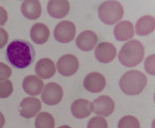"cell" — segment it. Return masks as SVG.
Segmentation results:
<instances>
[{
  "mask_svg": "<svg viewBox=\"0 0 155 128\" xmlns=\"http://www.w3.org/2000/svg\"><path fill=\"white\" fill-rule=\"evenodd\" d=\"M35 50L33 46L24 40H14L7 48V58L17 69H26L33 63Z\"/></svg>",
  "mask_w": 155,
  "mask_h": 128,
  "instance_id": "obj_1",
  "label": "cell"
},
{
  "mask_svg": "<svg viewBox=\"0 0 155 128\" xmlns=\"http://www.w3.org/2000/svg\"><path fill=\"white\" fill-rule=\"evenodd\" d=\"M144 57V47L139 41L133 40L124 44L119 53V60L124 66L134 67L141 63Z\"/></svg>",
  "mask_w": 155,
  "mask_h": 128,
  "instance_id": "obj_2",
  "label": "cell"
},
{
  "mask_svg": "<svg viewBox=\"0 0 155 128\" xmlns=\"http://www.w3.org/2000/svg\"><path fill=\"white\" fill-rule=\"evenodd\" d=\"M148 83L146 75L139 71H130L120 79V88L126 95H138Z\"/></svg>",
  "mask_w": 155,
  "mask_h": 128,
  "instance_id": "obj_3",
  "label": "cell"
},
{
  "mask_svg": "<svg viewBox=\"0 0 155 128\" xmlns=\"http://www.w3.org/2000/svg\"><path fill=\"white\" fill-rule=\"evenodd\" d=\"M124 10L119 1H105L98 8V17L106 25H114L123 17Z\"/></svg>",
  "mask_w": 155,
  "mask_h": 128,
  "instance_id": "obj_4",
  "label": "cell"
},
{
  "mask_svg": "<svg viewBox=\"0 0 155 128\" xmlns=\"http://www.w3.org/2000/svg\"><path fill=\"white\" fill-rule=\"evenodd\" d=\"M42 101L48 106H55L61 101L63 97V89L58 83L51 82L44 85L43 92L41 93Z\"/></svg>",
  "mask_w": 155,
  "mask_h": 128,
  "instance_id": "obj_5",
  "label": "cell"
},
{
  "mask_svg": "<svg viewBox=\"0 0 155 128\" xmlns=\"http://www.w3.org/2000/svg\"><path fill=\"white\" fill-rule=\"evenodd\" d=\"M76 33V27L72 21H63L55 28V39L60 43H68L74 40Z\"/></svg>",
  "mask_w": 155,
  "mask_h": 128,
  "instance_id": "obj_6",
  "label": "cell"
},
{
  "mask_svg": "<svg viewBox=\"0 0 155 128\" xmlns=\"http://www.w3.org/2000/svg\"><path fill=\"white\" fill-rule=\"evenodd\" d=\"M56 69L61 75L68 77L77 73L79 69V61L74 55H64L58 60Z\"/></svg>",
  "mask_w": 155,
  "mask_h": 128,
  "instance_id": "obj_7",
  "label": "cell"
},
{
  "mask_svg": "<svg viewBox=\"0 0 155 128\" xmlns=\"http://www.w3.org/2000/svg\"><path fill=\"white\" fill-rule=\"evenodd\" d=\"M92 112L101 117H109L114 110V101L107 95L100 96L91 103Z\"/></svg>",
  "mask_w": 155,
  "mask_h": 128,
  "instance_id": "obj_8",
  "label": "cell"
},
{
  "mask_svg": "<svg viewBox=\"0 0 155 128\" xmlns=\"http://www.w3.org/2000/svg\"><path fill=\"white\" fill-rule=\"evenodd\" d=\"M42 104L35 97H27L21 101V105H19L18 111L21 115L25 119H31L34 115L39 114V112L41 111Z\"/></svg>",
  "mask_w": 155,
  "mask_h": 128,
  "instance_id": "obj_9",
  "label": "cell"
},
{
  "mask_svg": "<svg viewBox=\"0 0 155 128\" xmlns=\"http://www.w3.org/2000/svg\"><path fill=\"white\" fill-rule=\"evenodd\" d=\"M84 87L91 93H100L105 89L106 79L100 73H90L84 79Z\"/></svg>",
  "mask_w": 155,
  "mask_h": 128,
  "instance_id": "obj_10",
  "label": "cell"
},
{
  "mask_svg": "<svg viewBox=\"0 0 155 128\" xmlns=\"http://www.w3.org/2000/svg\"><path fill=\"white\" fill-rule=\"evenodd\" d=\"M116 47L108 42H102L95 48V57L101 63H109L116 58Z\"/></svg>",
  "mask_w": 155,
  "mask_h": 128,
  "instance_id": "obj_11",
  "label": "cell"
},
{
  "mask_svg": "<svg viewBox=\"0 0 155 128\" xmlns=\"http://www.w3.org/2000/svg\"><path fill=\"white\" fill-rule=\"evenodd\" d=\"M47 11L54 18H63L70 12V3L66 0H50Z\"/></svg>",
  "mask_w": 155,
  "mask_h": 128,
  "instance_id": "obj_12",
  "label": "cell"
},
{
  "mask_svg": "<svg viewBox=\"0 0 155 128\" xmlns=\"http://www.w3.org/2000/svg\"><path fill=\"white\" fill-rule=\"evenodd\" d=\"M97 44V35L93 31H82L76 39V45L82 51H90L94 49Z\"/></svg>",
  "mask_w": 155,
  "mask_h": 128,
  "instance_id": "obj_13",
  "label": "cell"
},
{
  "mask_svg": "<svg viewBox=\"0 0 155 128\" xmlns=\"http://www.w3.org/2000/svg\"><path fill=\"white\" fill-rule=\"evenodd\" d=\"M43 80L37 76H27L23 81V89L27 94L31 96H37L42 93L44 89Z\"/></svg>",
  "mask_w": 155,
  "mask_h": 128,
  "instance_id": "obj_14",
  "label": "cell"
},
{
  "mask_svg": "<svg viewBox=\"0 0 155 128\" xmlns=\"http://www.w3.org/2000/svg\"><path fill=\"white\" fill-rule=\"evenodd\" d=\"M56 65L53 62V60L44 58L41 59L35 65V73L38 77L41 79H49L51 78L56 73Z\"/></svg>",
  "mask_w": 155,
  "mask_h": 128,
  "instance_id": "obj_15",
  "label": "cell"
},
{
  "mask_svg": "<svg viewBox=\"0 0 155 128\" xmlns=\"http://www.w3.org/2000/svg\"><path fill=\"white\" fill-rule=\"evenodd\" d=\"M21 13L28 19H38L41 16L42 7L39 0H25L21 3Z\"/></svg>",
  "mask_w": 155,
  "mask_h": 128,
  "instance_id": "obj_16",
  "label": "cell"
},
{
  "mask_svg": "<svg viewBox=\"0 0 155 128\" xmlns=\"http://www.w3.org/2000/svg\"><path fill=\"white\" fill-rule=\"evenodd\" d=\"M71 111L76 119H84V117H89L92 113L91 101L84 98L76 99L72 104Z\"/></svg>",
  "mask_w": 155,
  "mask_h": 128,
  "instance_id": "obj_17",
  "label": "cell"
},
{
  "mask_svg": "<svg viewBox=\"0 0 155 128\" xmlns=\"http://www.w3.org/2000/svg\"><path fill=\"white\" fill-rule=\"evenodd\" d=\"M114 37L118 41H128L134 37V26L130 21H120L118 25L114 27Z\"/></svg>",
  "mask_w": 155,
  "mask_h": 128,
  "instance_id": "obj_18",
  "label": "cell"
},
{
  "mask_svg": "<svg viewBox=\"0 0 155 128\" xmlns=\"http://www.w3.org/2000/svg\"><path fill=\"white\" fill-rule=\"evenodd\" d=\"M135 29L138 35H148L150 33H152L155 29V19L153 16L151 15H144L142 17H140L136 23Z\"/></svg>",
  "mask_w": 155,
  "mask_h": 128,
  "instance_id": "obj_19",
  "label": "cell"
},
{
  "mask_svg": "<svg viewBox=\"0 0 155 128\" xmlns=\"http://www.w3.org/2000/svg\"><path fill=\"white\" fill-rule=\"evenodd\" d=\"M30 37L35 44H39V45L45 44L47 40L49 39V29H48L47 26L42 23L35 24L31 28Z\"/></svg>",
  "mask_w": 155,
  "mask_h": 128,
  "instance_id": "obj_20",
  "label": "cell"
},
{
  "mask_svg": "<svg viewBox=\"0 0 155 128\" xmlns=\"http://www.w3.org/2000/svg\"><path fill=\"white\" fill-rule=\"evenodd\" d=\"M35 128H55V119L47 112H41L35 120Z\"/></svg>",
  "mask_w": 155,
  "mask_h": 128,
  "instance_id": "obj_21",
  "label": "cell"
},
{
  "mask_svg": "<svg viewBox=\"0 0 155 128\" xmlns=\"http://www.w3.org/2000/svg\"><path fill=\"white\" fill-rule=\"evenodd\" d=\"M118 128H140V123L137 117L133 115H126L119 121Z\"/></svg>",
  "mask_w": 155,
  "mask_h": 128,
  "instance_id": "obj_22",
  "label": "cell"
},
{
  "mask_svg": "<svg viewBox=\"0 0 155 128\" xmlns=\"http://www.w3.org/2000/svg\"><path fill=\"white\" fill-rule=\"evenodd\" d=\"M13 93V83L9 79L0 81V98H8Z\"/></svg>",
  "mask_w": 155,
  "mask_h": 128,
  "instance_id": "obj_23",
  "label": "cell"
},
{
  "mask_svg": "<svg viewBox=\"0 0 155 128\" xmlns=\"http://www.w3.org/2000/svg\"><path fill=\"white\" fill-rule=\"evenodd\" d=\"M88 128H108V124L103 117H95L89 121Z\"/></svg>",
  "mask_w": 155,
  "mask_h": 128,
  "instance_id": "obj_24",
  "label": "cell"
},
{
  "mask_svg": "<svg viewBox=\"0 0 155 128\" xmlns=\"http://www.w3.org/2000/svg\"><path fill=\"white\" fill-rule=\"evenodd\" d=\"M144 69L150 75H155V56L151 55L144 62Z\"/></svg>",
  "mask_w": 155,
  "mask_h": 128,
  "instance_id": "obj_25",
  "label": "cell"
},
{
  "mask_svg": "<svg viewBox=\"0 0 155 128\" xmlns=\"http://www.w3.org/2000/svg\"><path fill=\"white\" fill-rule=\"evenodd\" d=\"M12 75V69L9 65L5 63L0 62V81L9 79V77Z\"/></svg>",
  "mask_w": 155,
  "mask_h": 128,
  "instance_id": "obj_26",
  "label": "cell"
},
{
  "mask_svg": "<svg viewBox=\"0 0 155 128\" xmlns=\"http://www.w3.org/2000/svg\"><path fill=\"white\" fill-rule=\"evenodd\" d=\"M8 41H9V34H8V32L5 31L3 28L0 27V49L7 45Z\"/></svg>",
  "mask_w": 155,
  "mask_h": 128,
  "instance_id": "obj_27",
  "label": "cell"
},
{
  "mask_svg": "<svg viewBox=\"0 0 155 128\" xmlns=\"http://www.w3.org/2000/svg\"><path fill=\"white\" fill-rule=\"evenodd\" d=\"M8 21V12L5 8L0 7V26H3Z\"/></svg>",
  "mask_w": 155,
  "mask_h": 128,
  "instance_id": "obj_28",
  "label": "cell"
},
{
  "mask_svg": "<svg viewBox=\"0 0 155 128\" xmlns=\"http://www.w3.org/2000/svg\"><path fill=\"white\" fill-rule=\"evenodd\" d=\"M5 117H3V114L0 112V128H3V126H5Z\"/></svg>",
  "mask_w": 155,
  "mask_h": 128,
  "instance_id": "obj_29",
  "label": "cell"
},
{
  "mask_svg": "<svg viewBox=\"0 0 155 128\" xmlns=\"http://www.w3.org/2000/svg\"><path fill=\"white\" fill-rule=\"evenodd\" d=\"M59 128H72V127H70V126H68V125H63V126H60Z\"/></svg>",
  "mask_w": 155,
  "mask_h": 128,
  "instance_id": "obj_30",
  "label": "cell"
}]
</instances>
